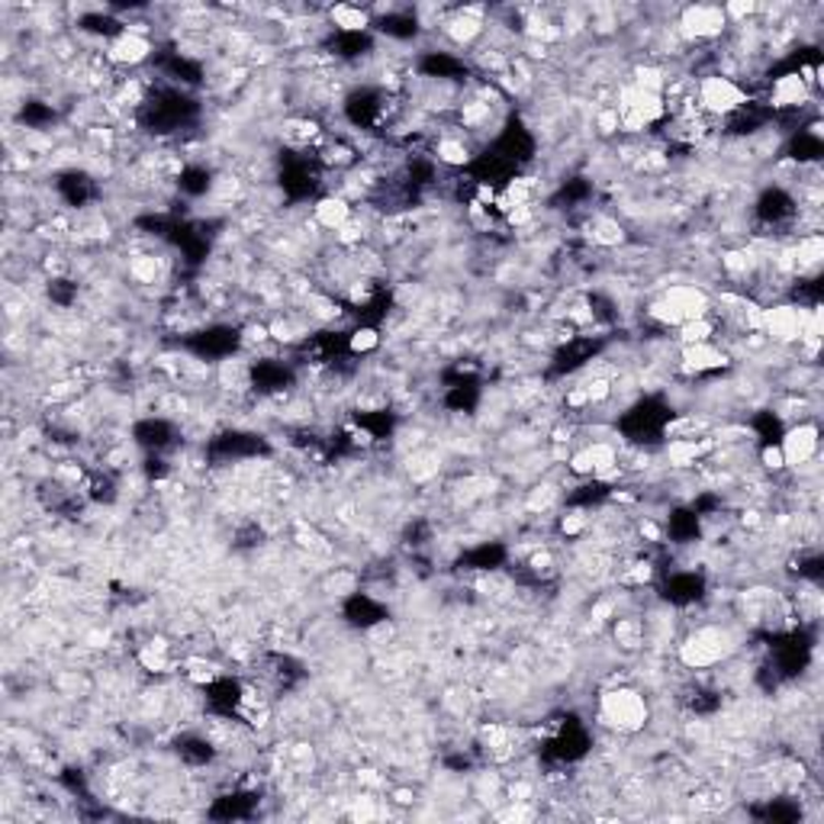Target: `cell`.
Here are the masks:
<instances>
[{
  "label": "cell",
  "mask_w": 824,
  "mask_h": 824,
  "mask_svg": "<svg viewBox=\"0 0 824 824\" xmlns=\"http://www.w3.org/2000/svg\"><path fill=\"white\" fill-rule=\"evenodd\" d=\"M779 451H782V461H786V468H792V471H799V468H805V464H812L815 461V455H819V425L815 422H796V425H789L782 435H779Z\"/></svg>",
  "instance_id": "7a4b0ae2"
},
{
  "label": "cell",
  "mask_w": 824,
  "mask_h": 824,
  "mask_svg": "<svg viewBox=\"0 0 824 824\" xmlns=\"http://www.w3.org/2000/svg\"><path fill=\"white\" fill-rule=\"evenodd\" d=\"M648 715L650 711L645 696L635 693V690H612V693L602 696V718H605L615 731H622V734L641 731V728L648 725Z\"/></svg>",
  "instance_id": "6da1fadb"
},
{
  "label": "cell",
  "mask_w": 824,
  "mask_h": 824,
  "mask_svg": "<svg viewBox=\"0 0 824 824\" xmlns=\"http://www.w3.org/2000/svg\"><path fill=\"white\" fill-rule=\"evenodd\" d=\"M152 52H155L152 39L145 33H132V30L119 33L117 39H110V46H107V59L114 61V64H129V68L149 61Z\"/></svg>",
  "instance_id": "277c9868"
},
{
  "label": "cell",
  "mask_w": 824,
  "mask_h": 824,
  "mask_svg": "<svg viewBox=\"0 0 824 824\" xmlns=\"http://www.w3.org/2000/svg\"><path fill=\"white\" fill-rule=\"evenodd\" d=\"M728 16L721 7H706V3H696V7H686L680 13V36L690 39V43H711L718 36H725L728 30Z\"/></svg>",
  "instance_id": "3957f363"
},
{
  "label": "cell",
  "mask_w": 824,
  "mask_h": 824,
  "mask_svg": "<svg viewBox=\"0 0 824 824\" xmlns=\"http://www.w3.org/2000/svg\"><path fill=\"white\" fill-rule=\"evenodd\" d=\"M683 370L690 374H711L721 370L728 364V352L718 342H696V345H683Z\"/></svg>",
  "instance_id": "5b68a950"
}]
</instances>
